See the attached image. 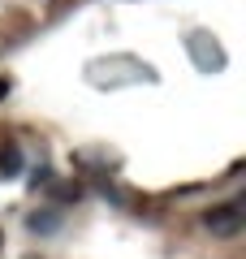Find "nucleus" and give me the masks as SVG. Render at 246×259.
<instances>
[{
    "label": "nucleus",
    "instance_id": "obj_2",
    "mask_svg": "<svg viewBox=\"0 0 246 259\" xmlns=\"http://www.w3.org/2000/svg\"><path fill=\"white\" fill-rule=\"evenodd\" d=\"M0 173H5V177H18L22 173V147H18V143H0Z\"/></svg>",
    "mask_w": 246,
    "mask_h": 259
},
{
    "label": "nucleus",
    "instance_id": "obj_6",
    "mask_svg": "<svg viewBox=\"0 0 246 259\" xmlns=\"http://www.w3.org/2000/svg\"><path fill=\"white\" fill-rule=\"evenodd\" d=\"M22 259H39V255H22Z\"/></svg>",
    "mask_w": 246,
    "mask_h": 259
},
{
    "label": "nucleus",
    "instance_id": "obj_3",
    "mask_svg": "<svg viewBox=\"0 0 246 259\" xmlns=\"http://www.w3.org/2000/svg\"><path fill=\"white\" fill-rule=\"evenodd\" d=\"M26 229L30 233H56V229H61V212H30L26 216Z\"/></svg>",
    "mask_w": 246,
    "mask_h": 259
},
{
    "label": "nucleus",
    "instance_id": "obj_4",
    "mask_svg": "<svg viewBox=\"0 0 246 259\" xmlns=\"http://www.w3.org/2000/svg\"><path fill=\"white\" fill-rule=\"evenodd\" d=\"M78 194H82L78 182H61V186H52V199H56V203H69V199H78Z\"/></svg>",
    "mask_w": 246,
    "mask_h": 259
},
{
    "label": "nucleus",
    "instance_id": "obj_5",
    "mask_svg": "<svg viewBox=\"0 0 246 259\" xmlns=\"http://www.w3.org/2000/svg\"><path fill=\"white\" fill-rule=\"evenodd\" d=\"M5 95H9V78H0V100H5Z\"/></svg>",
    "mask_w": 246,
    "mask_h": 259
},
{
    "label": "nucleus",
    "instance_id": "obj_1",
    "mask_svg": "<svg viewBox=\"0 0 246 259\" xmlns=\"http://www.w3.org/2000/svg\"><path fill=\"white\" fill-rule=\"evenodd\" d=\"M246 225V207L242 199H229V203L212 207V212H203V229L212 233V238H237Z\"/></svg>",
    "mask_w": 246,
    "mask_h": 259
},
{
    "label": "nucleus",
    "instance_id": "obj_7",
    "mask_svg": "<svg viewBox=\"0 0 246 259\" xmlns=\"http://www.w3.org/2000/svg\"><path fill=\"white\" fill-rule=\"evenodd\" d=\"M0 246H5V238H0Z\"/></svg>",
    "mask_w": 246,
    "mask_h": 259
}]
</instances>
